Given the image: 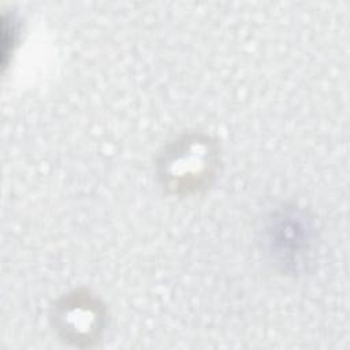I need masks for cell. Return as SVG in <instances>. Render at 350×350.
Segmentation results:
<instances>
[{
  "label": "cell",
  "mask_w": 350,
  "mask_h": 350,
  "mask_svg": "<svg viewBox=\"0 0 350 350\" xmlns=\"http://www.w3.org/2000/svg\"><path fill=\"white\" fill-rule=\"evenodd\" d=\"M51 319L59 338L77 347L96 345L107 327L105 306L86 290H74L57 299Z\"/></svg>",
  "instance_id": "3"
},
{
  "label": "cell",
  "mask_w": 350,
  "mask_h": 350,
  "mask_svg": "<svg viewBox=\"0 0 350 350\" xmlns=\"http://www.w3.org/2000/svg\"><path fill=\"white\" fill-rule=\"evenodd\" d=\"M316 228L305 211L282 206L265 220L262 245L271 260L284 272L301 273L308 269L316 250Z\"/></svg>",
  "instance_id": "2"
},
{
  "label": "cell",
  "mask_w": 350,
  "mask_h": 350,
  "mask_svg": "<svg viewBox=\"0 0 350 350\" xmlns=\"http://www.w3.org/2000/svg\"><path fill=\"white\" fill-rule=\"evenodd\" d=\"M219 163L217 146L205 134H185L160 153L157 174L165 190L183 196L211 183Z\"/></svg>",
  "instance_id": "1"
}]
</instances>
